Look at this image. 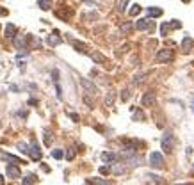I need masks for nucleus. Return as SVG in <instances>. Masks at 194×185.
<instances>
[{
  "instance_id": "obj_28",
  "label": "nucleus",
  "mask_w": 194,
  "mask_h": 185,
  "mask_svg": "<svg viewBox=\"0 0 194 185\" xmlns=\"http://www.w3.org/2000/svg\"><path fill=\"white\" fill-rule=\"evenodd\" d=\"M18 149H20L22 153H29V146H27L25 142H20V144H18Z\"/></svg>"
},
{
  "instance_id": "obj_5",
  "label": "nucleus",
  "mask_w": 194,
  "mask_h": 185,
  "mask_svg": "<svg viewBox=\"0 0 194 185\" xmlns=\"http://www.w3.org/2000/svg\"><path fill=\"white\" fill-rule=\"evenodd\" d=\"M136 27L139 28V30H151V28H153V23H151L150 18H143V20H139L136 23Z\"/></svg>"
},
{
  "instance_id": "obj_39",
  "label": "nucleus",
  "mask_w": 194,
  "mask_h": 185,
  "mask_svg": "<svg viewBox=\"0 0 194 185\" xmlns=\"http://www.w3.org/2000/svg\"><path fill=\"white\" fill-rule=\"evenodd\" d=\"M192 171H194V164H192Z\"/></svg>"
},
{
  "instance_id": "obj_8",
  "label": "nucleus",
  "mask_w": 194,
  "mask_h": 185,
  "mask_svg": "<svg viewBox=\"0 0 194 185\" xmlns=\"http://www.w3.org/2000/svg\"><path fill=\"white\" fill-rule=\"evenodd\" d=\"M153 103H155V92L148 91V92L143 96V105H144V107H150V105H153Z\"/></svg>"
},
{
  "instance_id": "obj_30",
  "label": "nucleus",
  "mask_w": 194,
  "mask_h": 185,
  "mask_svg": "<svg viewBox=\"0 0 194 185\" xmlns=\"http://www.w3.org/2000/svg\"><path fill=\"white\" fill-rule=\"evenodd\" d=\"M66 158H68V160H73V158H75V149H73V148L68 149V153H66Z\"/></svg>"
},
{
  "instance_id": "obj_13",
  "label": "nucleus",
  "mask_w": 194,
  "mask_h": 185,
  "mask_svg": "<svg viewBox=\"0 0 194 185\" xmlns=\"http://www.w3.org/2000/svg\"><path fill=\"white\" fill-rule=\"evenodd\" d=\"M0 157H2L4 160H7V162H13V164H25L22 158H18V157H15V155H9V153H2Z\"/></svg>"
},
{
  "instance_id": "obj_34",
  "label": "nucleus",
  "mask_w": 194,
  "mask_h": 185,
  "mask_svg": "<svg viewBox=\"0 0 194 185\" xmlns=\"http://www.w3.org/2000/svg\"><path fill=\"white\" fill-rule=\"evenodd\" d=\"M100 173H101V174H107V173H110V167H109V166H101Z\"/></svg>"
},
{
  "instance_id": "obj_31",
  "label": "nucleus",
  "mask_w": 194,
  "mask_h": 185,
  "mask_svg": "<svg viewBox=\"0 0 194 185\" xmlns=\"http://www.w3.org/2000/svg\"><path fill=\"white\" fill-rule=\"evenodd\" d=\"M134 119H139V121H143V119H144V114L141 112V110H137V112H134Z\"/></svg>"
},
{
  "instance_id": "obj_12",
  "label": "nucleus",
  "mask_w": 194,
  "mask_h": 185,
  "mask_svg": "<svg viewBox=\"0 0 194 185\" xmlns=\"http://www.w3.org/2000/svg\"><path fill=\"white\" fill-rule=\"evenodd\" d=\"M46 43H48L50 46H55V45H59V43H61V37H59V32H57V30H55L52 36H48V37H46Z\"/></svg>"
},
{
  "instance_id": "obj_20",
  "label": "nucleus",
  "mask_w": 194,
  "mask_h": 185,
  "mask_svg": "<svg viewBox=\"0 0 194 185\" xmlns=\"http://www.w3.org/2000/svg\"><path fill=\"white\" fill-rule=\"evenodd\" d=\"M127 4H128V0H116V9H118L119 13H125Z\"/></svg>"
},
{
  "instance_id": "obj_26",
  "label": "nucleus",
  "mask_w": 194,
  "mask_h": 185,
  "mask_svg": "<svg viewBox=\"0 0 194 185\" xmlns=\"http://www.w3.org/2000/svg\"><path fill=\"white\" fill-rule=\"evenodd\" d=\"M171 30V25L169 23H162V27H160V32H162V36H167V32Z\"/></svg>"
},
{
  "instance_id": "obj_21",
  "label": "nucleus",
  "mask_w": 194,
  "mask_h": 185,
  "mask_svg": "<svg viewBox=\"0 0 194 185\" xmlns=\"http://www.w3.org/2000/svg\"><path fill=\"white\" fill-rule=\"evenodd\" d=\"M127 162H128L130 166H141V164H143V158H141V157H128Z\"/></svg>"
},
{
  "instance_id": "obj_35",
  "label": "nucleus",
  "mask_w": 194,
  "mask_h": 185,
  "mask_svg": "<svg viewBox=\"0 0 194 185\" xmlns=\"http://www.w3.org/2000/svg\"><path fill=\"white\" fill-rule=\"evenodd\" d=\"M52 77H54V82H57V80H59V71L54 70V71H52Z\"/></svg>"
},
{
  "instance_id": "obj_27",
  "label": "nucleus",
  "mask_w": 194,
  "mask_h": 185,
  "mask_svg": "<svg viewBox=\"0 0 194 185\" xmlns=\"http://www.w3.org/2000/svg\"><path fill=\"white\" fill-rule=\"evenodd\" d=\"M141 13V6H132V9H130V14H132V16H136V14H139Z\"/></svg>"
},
{
  "instance_id": "obj_2",
  "label": "nucleus",
  "mask_w": 194,
  "mask_h": 185,
  "mask_svg": "<svg viewBox=\"0 0 194 185\" xmlns=\"http://www.w3.org/2000/svg\"><path fill=\"white\" fill-rule=\"evenodd\" d=\"M173 148H175V137H173V134H164V137H162V149L164 151H173Z\"/></svg>"
},
{
  "instance_id": "obj_18",
  "label": "nucleus",
  "mask_w": 194,
  "mask_h": 185,
  "mask_svg": "<svg viewBox=\"0 0 194 185\" xmlns=\"http://www.w3.org/2000/svg\"><path fill=\"white\" fill-rule=\"evenodd\" d=\"M91 59H93L94 62H98V64H101V62H105V57L101 55L100 52H91Z\"/></svg>"
},
{
  "instance_id": "obj_29",
  "label": "nucleus",
  "mask_w": 194,
  "mask_h": 185,
  "mask_svg": "<svg viewBox=\"0 0 194 185\" xmlns=\"http://www.w3.org/2000/svg\"><path fill=\"white\" fill-rule=\"evenodd\" d=\"M52 157L54 158H63V149H54L52 151Z\"/></svg>"
},
{
  "instance_id": "obj_10",
  "label": "nucleus",
  "mask_w": 194,
  "mask_h": 185,
  "mask_svg": "<svg viewBox=\"0 0 194 185\" xmlns=\"http://www.w3.org/2000/svg\"><path fill=\"white\" fill-rule=\"evenodd\" d=\"M15 39V46L20 50H25L27 46V36H20V37H13Z\"/></svg>"
},
{
  "instance_id": "obj_14",
  "label": "nucleus",
  "mask_w": 194,
  "mask_h": 185,
  "mask_svg": "<svg viewBox=\"0 0 194 185\" xmlns=\"http://www.w3.org/2000/svg\"><path fill=\"white\" fill-rule=\"evenodd\" d=\"M116 158V153H110V151H105V153H101V160L103 162H114Z\"/></svg>"
},
{
  "instance_id": "obj_22",
  "label": "nucleus",
  "mask_w": 194,
  "mask_h": 185,
  "mask_svg": "<svg viewBox=\"0 0 194 185\" xmlns=\"http://www.w3.org/2000/svg\"><path fill=\"white\" fill-rule=\"evenodd\" d=\"M87 183H93V185H109L107 180H100V178H87Z\"/></svg>"
},
{
  "instance_id": "obj_4",
  "label": "nucleus",
  "mask_w": 194,
  "mask_h": 185,
  "mask_svg": "<svg viewBox=\"0 0 194 185\" xmlns=\"http://www.w3.org/2000/svg\"><path fill=\"white\" fill-rule=\"evenodd\" d=\"M29 153H30V158L32 160H41V149L37 146V142H32L29 146Z\"/></svg>"
},
{
  "instance_id": "obj_7",
  "label": "nucleus",
  "mask_w": 194,
  "mask_h": 185,
  "mask_svg": "<svg viewBox=\"0 0 194 185\" xmlns=\"http://www.w3.org/2000/svg\"><path fill=\"white\" fill-rule=\"evenodd\" d=\"M80 84L84 85V87H86V91H89L91 94H96V92H98L96 85H94L93 82H91V80H87V78H82V80H80Z\"/></svg>"
},
{
  "instance_id": "obj_1",
  "label": "nucleus",
  "mask_w": 194,
  "mask_h": 185,
  "mask_svg": "<svg viewBox=\"0 0 194 185\" xmlns=\"http://www.w3.org/2000/svg\"><path fill=\"white\" fill-rule=\"evenodd\" d=\"M150 166L153 169H160L162 166H164V157L162 153H158V151H153L150 155Z\"/></svg>"
},
{
  "instance_id": "obj_32",
  "label": "nucleus",
  "mask_w": 194,
  "mask_h": 185,
  "mask_svg": "<svg viewBox=\"0 0 194 185\" xmlns=\"http://www.w3.org/2000/svg\"><path fill=\"white\" fill-rule=\"evenodd\" d=\"M148 178H151V182H153V183H162V180H160L157 174H150Z\"/></svg>"
},
{
  "instance_id": "obj_6",
  "label": "nucleus",
  "mask_w": 194,
  "mask_h": 185,
  "mask_svg": "<svg viewBox=\"0 0 194 185\" xmlns=\"http://www.w3.org/2000/svg\"><path fill=\"white\" fill-rule=\"evenodd\" d=\"M6 173H7V176H9V178H20V176H22L20 169L16 167L15 164H9V166H7V169H6Z\"/></svg>"
},
{
  "instance_id": "obj_40",
  "label": "nucleus",
  "mask_w": 194,
  "mask_h": 185,
  "mask_svg": "<svg viewBox=\"0 0 194 185\" xmlns=\"http://www.w3.org/2000/svg\"><path fill=\"white\" fill-rule=\"evenodd\" d=\"M183 2H189V0H183Z\"/></svg>"
},
{
  "instance_id": "obj_37",
  "label": "nucleus",
  "mask_w": 194,
  "mask_h": 185,
  "mask_svg": "<svg viewBox=\"0 0 194 185\" xmlns=\"http://www.w3.org/2000/svg\"><path fill=\"white\" fill-rule=\"evenodd\" d=\"M6 14H7V11H6V9H0V16H6Z\"/></svg>"
},
{
  "instance_id": "obj_15",
  "label": "nucleus",
  "mask_w": 194,
  "mask_h": 185,
  "mask_svg": "<svg viewBox=\"0 0 194 185\" xmlns=\"http://www.w3.org/2000/svg\"><path fill=\"white\" fill-rule=\"evenodd\" d=\"M162 14V9H158V7H148V16L150 18H158Z\"/></svg>"
},
{
  "instance_id": "obj_25",
  "label": "nucleus",
  "mask_w": 194,
  "mask_h": 185,
  "mask_svg": "<svg viewBox=\"0 0 194 185\" xmlns=\"http://www.w3.org/2000/svg\"><path fill=\"white\" fill-rule=\"evenodd\" d=\"M45 144H46V146H50V144H52V132H50V130L45 132Z\"/></svg>"
},
{
  "instance_id": "obj_17",
  "label": "nucleus",
  "mask_w": 194,
  "mask_h": 185,
  "mask_svg": "<svg viewBox=\"0 0 194 185\" xmlns=\"http://www.w3.org/2000/svg\"><path fill=\"white\" fill-rule=\"evenodd\" d=\"M55 14H57L59 18H63V20H70V16L73 14L71 9H64V11H55Z\"/></svg>"
},
{
  "instance_id": "obj_38",
  "label": "nucleus",
  "mask_w": 194,
  "mask_h": 185,
  "mask_svg": "<svg viewBox=\"0 0 194 185\" xmlns=\"http://www.w3.org/2000/svg\"><path fill=\"white\" fill-rule=\"evenodd\" d=\"M0 185H4V176L0 174Z\"/></svg>"
},
{
  "instance_id": "obj_19",
  "label": "nucleus",
  "mask_w": 194,
  "mask_h": 185,
  "mask_svg": "<svg viewBox=\"0 0 194 185\" xmlns=\"http://www.w3.org/2000/svg\"><path fill=\"white\" fill-rule=\"evenodd\" d=\"M37 6H39V9H43V11H48L52 7V0H37Z\"/></svg>"
},
{
  "instance_id": "obj_11",
  "label": "nucleus",
  "mask_w": 194,
  "mask_h": 185,
  "mask_svg": "<svg viewBox=\"0 0 194 185\" xmlns=\"http://www.w3.org/2000/svg\"><path fill=\"white\" fill-rule=\"evenodd\" d=\"M16 32H18V28H16L13 23H7V25H6V37L13 39V37L16 36Z\"/></svg>"
},
{
  "instance_id": "obj_3",
  "label": "nucleus",
  "mask_w": 194,
  "mask_h": 185,
  "mask_svg": "<svg viewBox=\"0 0 194 185\" xmlns=\"http://www.w3.org/2000/svg\"><path fill=\"white\" fill-rule=\"evenodd\" d=\"M157 61L158 62H169V61H173V52L171 50H167V48L160 50V52L157 54Z\"/></svg>"
},
{
  "instance_id": "obj_36",
  "label": "nucleus",
  "mask_w": 194,
  "mask_h": 185,
  "mask_svg": "<svg viewBox=\"0 0 194 185\" xmlns=\"http://www.w3.org/2000/svg\"><path fill=\"white\" fill-rule=\"evenodd\" d=\"M128 91H123V94H121V98H123V101H127V100H128Z\"/></svg>"
},
{
  "instance_id": "obj_9",
  "label": "nucleus",
  "mask_w": 194,
  "mask_h": 185,
  "mask_svg": "<svg viewBox=\"0 0 194 185\" xmlns=\"http://www.w3.org/2000/svg\"><path fill=\"white\" fill-rule=\"evenodd\" d=\"M71 46L77 50V52H80V54H86V52H87V45H86V43L77 41V39H71Z\"/></svg>"
},
{
  "instance_id": "obj_16",
  "label": "nucleus",
  "mask_w": 194,
  "mask_h": 185,
  "mask_svg": "<svg viewBox=\"0 0 194 185\" xmlns=\"http://www.w3.org/2000/svg\"><path fill=\"white\" fill-rule=\"evenodd\" d=\"M182 50H183L185 54L192 50V39H191V37H185V39H183V43H182Z\"/></svg>"
},
{
  "instance_id": "obj_33",
  "label": "nucleus",
  "mask_w": 194,
  "mask_h": 185,
  "mask_svg": "<svg viewBox=\"0 0 194 185\" xmlns=\"http://www.w3.org/2000/svg\"><path fill=\"white\" fill-rule=\"evenodd\" d=\"M121 30H123V32H128V30H132V23H123V25H121Z\"/></svg>"
},
{
  "instance_id": "obj_23",
  "label": "nucleus",
  "mask_w": 194,
  "mask_h": 185,
  "mask_svg": "<svg viewBox=\"0 0 194 185\" xmlns=\"http://www.w3.org/2000/svg\"><path fill=\"white\" fill-rule=\"evenodd\" d=\"M36 180H37L36 174H27V176L23 178L22 183H23V185H32V183H36Z\"/></svg>"
},
{
  "instance_id": "obj_24",
  "label": "nucleus",
  "mask_w": 194,
  "mask_h": 185,
  "mask_svg": "<svg viewBox=\"0 0 194 185\" xmlns=\"http://www.w3.org/2000/svg\"><path fill=\"white\" fill-rule=\"evenodd\" d=\"M114 98H116V92H114V91H109L107 98H105V105H107V107H110L112 103H114Z\"/></svg>"
}]
</instances>
